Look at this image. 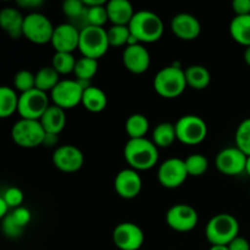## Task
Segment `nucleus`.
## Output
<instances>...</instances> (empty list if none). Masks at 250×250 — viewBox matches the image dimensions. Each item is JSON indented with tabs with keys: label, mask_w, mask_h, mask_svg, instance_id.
Listing matches in <instances>:
<instances>
[{
	"label": "nucleus",
	"mask_w": 250,
	"mask_h": 250,
	"mask_svg": "<svg viewBox=\"0 0 250 250\" xmlns=\"http://www.w3.org/2000/svg\"><path fill=\"white\" fill-rule=\"evenodd\" d=\"M124 155L128 165L136 171L150 170L159 160L158 146L146 138L128 139Z\"/></svg>",
	"instance_id": "f257e3e1"
},
{
	"label": "nucleus",
	"mask_w": 250,
	"mask_h": 250,
	"mask_svg": "<svg viewBox=\"0 0 250 250\" xmlns=\"http://www.w3.org/2000/svg\"><path fill=\"white\" fill-rule=\"evenodd\" d=\"M133 37L142 43L158 42L164 34V22L155 12L149 10H139L134 14L128 24Z\"/></svg>",
	"instance_id": "f03ea898"
},
{
	"label": "nucleus",
	"mask_w": 250,
	"mask_h": 250,
	"mask_svg": "<svg viewBox=\"0 0 250 250\" xmlns=\"http://www.w3.org/2000/svg\"><path fill=\"white\" fill-rule=\"evenodd\" d=\"M187 85L185 70L178 65L163 67L154 77V89L163 98L173 99L185 92Z\"/></svg>",
	"instance_id": "7ed1b4c3"
},
{
	"label": "nucleus",
	"mask_w": 250,
	"mask_h": 250,
	"mask_svg": "<svg viewBox=\"0 0 250 250\" xmlns=\"http://www.w3.org/2000/svg\"><path fill=\"white\" fill-rule=\"evenodd\" d=\"M239 224L229 214H217L210 219L205 229V236L212 246H229L238 237Z\"/></svg>",
	"instance_id": "20e7f679"
},
{
	"label": "nucleus",
	"mask_w": 250,
	"mask_h": 250,
	"mask_svg": "<svg viewBox=\"0 0 250 250\" xmlns=\"http://www.w3.org/2000/svg\"><path fill=\"white\" fill-rule=\"evenodd\" d=\"M109 46L107 31L104 29V27L89 26L81 31L78 49L85 58L98 60L106 54Z\"/></svg>",
	"instance_id": "39448f33"
},
{
	"label": "nucleus",
	"mask_w": 250,
	"mask_h": 250,
	"mask_svg": "<svg viewBox=\"0 0 250 250\" xmlns=\"http://www.w3.org/2000/svg\"><path fill=\"white\" fill-rule=\"evenodd\" d=\"M46 132L39 120L20 119L12 126L11 137L22 148H36L44 143Z\"/></svg>",
	"instance_id": "423d86ee"
},
{
	"label": "nucleus",
	"mask_w": 250,
	"mask_h": 250,
	"mask_svg": "<svg viewBox=\"0 0 250 250\" xmlns=\"http://www.w3.org/2000/svg\"><path fill=\"white\" fill-rule=\"evenodd\" d=\"M176 136L183 144L195 146L207 138V122L197 115H185L176 122Z\"/></svg>",
	"instance_id": "0eeeda50"
},
{
	"label": "nucleus",
	"mask_w": 250,
	"mask_h": 250,
	"mask_svg": "<svg viewBox=\"0 0 250 250\" xmlns=\"http://www.w3.org/2000/svg\"><path fill=\"white\" fill-rule=\"evenodd\" d=\"M83 83L78 80H61L50 93L54 105L66 110L82 104L83 92L87 88Z\"/></svg>",
	"instance_id": "6e6552de"
},
{
	"label": "nucleus",
	"mask_w": 250,
	"mask_h": 250,
	"mask_svg": "<svg viewBox=\"0 0 250 250\" xmlns=\"http://www.w3.org/2000/svg\"><path fill=\"white\" fill-rule=\"evenodd\" d=\"M54 29L50 20L41 12L33 11L24 16L23 36L36 44H46L53 38Z\"/></svg>",
	"instance_id": "1a4fd4ad"
},
{
	"label": "nucleus",
	"mask_w": 250,
	"mask_h": 250,
	"mask_svg": "<svg viewBox=\"0 0 250 250\" xmlns=\"http://www.w3.org/2000/svg\"><path fill=\"white\" fill-rule=\"evenodd\" d=\"M49 106L50 105H49L48 94L34 88L20 95L17 112L21 119L41 120Z\"/></svg>",
	"instance_id": "9d476101"
},
{
	"label": "nucleus",
	"mask_w": 250,
	"mask_h": 250,
	"mask_svg": "<svg viewBox=\"0 0 250 250\" xmlns=\"http://www.w3.org/2000/svg\"><path fill=\"white\" fill-rule=\"evenodd\" d=\"M188 171L185 160L171 158L164 161L158 170V180L163 187L175 189L182 186L188 177Z\"/></svg>",
	"instance_id": "9b49d317"
},
{
	"label": "nucleus",
	"mask_w": 250,
	"mask_h": 250,
	"mask_svg": "<svg viewBox=\"0 0 250 250\" xmlns=\"http://www.w3.org/2000/svg\"><path fill=\"white\" fill-rule=\"evenodd\" d=\"M114 244L121 250H138L144 243V233L138 225L122 222L112 232Z\"/></svg>",
	"instance_id": "f8f14e48"
},
{
	"label": "nucleus",
	"mask_w": 250,
	"mask_h": 250,
	"mask_svg": "<svg viewBox=\"0 0 250 250\" xmlns=\"http://www.w3.org/2000/svg\"><path fill=\"white\" fill-rule=\"evenodd\" d=\"M197 210L188 204H176L166 214V222L177 232H189L198 225Z\"/></svg>",
	"instance_id": "ddd939ff"
},
{
	"label": "nucleus",
	"mask_w": 250,
	"mask_h": 250,
	"mask_svg": "<svg viewBox=\"0 0 250 250\" xmlns=\"http://www.w3.org/2000/svg\"><path fill=\"white\" fill-rule=\"evenodd\" d=\"M248 156L237 146H229L220 151L216 156V167L224 175L237 176L246 172Z\"/></svg>",
	"instance_id": "4468645a"
},
{
	"label": "nucleus",
	"mask_w": 250,
	"mask_h": 250,
	"mask_svg": "<svg viewBox=\"0 0 250 250\" xmlns=\"http://www.w3.org/2000/svg\"><path fill=\"white\" fill-rule=\"evenodd\" d=\"M53 163L55 167L62 172L72 173L81 170L84 163V156L77 146L66 144L55 149L53 154Z\"/></svg>",
	"instance_id": "2eb2a0df"
},
{
	"label": "nucleus",
	"mask_w": 250,
	"mask_h": 250,
	"mask_svg": "<svg viewBox=\"0 0 250 250\" xmlns=\"http://www.w3.org/2000/svg\"><path fill=\"white\" fill-rule=\"evenodd\" d=\"M115 190L124 199H133L142 190V178L138 171L126 168L120 171L115 177Z\"/></svg>",
	"instance_id": "dca6fc26"
},
{
	"label": "nucleus",
	"mask_w": 250,
	"mask_h": 250,
	"mask_svg": "<svg viewBox=\"0 0 250 250\" xmlns=\"http://www.w3.org/2000/svg\"><path fill=\"white\" fill-rule=\"evenodd\" d=\"M122 62L129 72L141 75L150 66V54L142 44L128 45L122 54Z\"/></svg>",
	"instance_id": "f3484780"
},
{
	"label": "nucleus",
	"mask_w": 250,
	"mask_h": 250,
	"mask_svg": "<svg viewBox=\"0 0 250 250\" xmlns=\"http://www.w3.org/2000/svg\"><path fill=\"white\" fill-rule=\"evenodd\" d=\"M80 33L72 24H59L54 29L51 44L56 53H72L80 45Z\"/></svg>",
	"instance_id": "a211bd4d"
},
{
	"label": "nucleus",
	"mask_w": 250,
	"mask_h": 250,
	"mask_svg": "<svg viewBox=\"0 0 250 250\" xmlns=\"http://www.w3.org/2000/svg\"><path fill=\"white\" fill-rule=\"evenodd\" d=\"M171 31L183 41H193L198 38L202 31V24L199 20L190 14H178L171 21Z\"/></svg>",
	"instance_id": "6ab92c4d"
},
{
	"label": "nucleus",
	"mask_w": 250,
	"mask_h": 250,
	"mask_svg": "<svg viewBox=\"0 0 250 250\" xmlns=\"http://www.w3.org/2000/svg\"><path fill=\"white\" fill-rule=\"evenodd\" d=\"M24 16L15 7H4L0 11V26L11 38L23 36Z\"/></svg>",
	"instance_id": "aec40b11"
},
{
	"label": "nucleus",
	"mask_w": 250,
	"mask_h": 250,
	"mask_svg": "<svg viewBox=\"0 0 250 250\" xmlns=\"http://www.w3.org/2000/svg\"><path fill=\"white\" fill-rule=\"evenodd\" d=\"M106 10L109 20L115 26H128L136 14L128 0H110Z\"/></svg>",
	"instance_id": "412c9836"
},
{
	"label": "nucleus",
	"mask_w": 250,
	"mask_h": 250,
	"mask_svg": "<svg viewBox=\"0 0 250 250\" xmlns=\"http://www.w3.org/2000/svg\"><path fill=\"white\" fill-rule=\"evenodd\" d=\"M39 121L46 133L59 136V133H61L66 125L65 110L56 105H50Z\"/></svg>",
	"instance_id": "4be33fe9"
},
{
	"label": "nucleus",
	"mask_w": 250,
	"mask_h": 250,
	"mask_svg": "<svg viewBox=\"0 0 250 250\" xmlns=\"http://www.w3.org/2000/svg\"><path fill=\"white\" fill-rule=\"evenodd\" d=\"M82 104L88 111L100 112L106 107L107 97L103 89L94 85H88L84 88L82 98Z\"/></svg>",
	"instance_id": "5701e85b"
},
{
	"label": "nucleus",
	"mask_w": 250,
	"mask_h": 250,
	"mask_svg": "<svg viewBox=\"0 0 250 250\" xmlns=\"http://www.w3.org/2000/svg\"><path fill=\"white\" fill-rule=\"evenodd\" d=\"M229 33L234 42L246 48L250 46V15L233 17L229 23Z\"/></svg>",
	"instance_id": "b1692460"
},
{
	"label": "nucleus",
	"mask_w": 250,
	"mask_h": 250,
	"mask_svg": "<svg viewBox=\"0 0 250 250\" xmlns=\"http://www.w3.org/2000/svg\"><path fill=\"white\" fill-rule=\"evenodd\" d=\"M185 75L188 87L197 90L205 89L210 84V81H211L209 70L202 65L189 66L185 70Z\"/></svg>",
	"instance_id": "393cba45"
},
{
	"label": "nucleus",
	"mask_w": 250,
	"mask_h": 250,
	"mask_svg": "<svg viewBox=\"0 0 250 250\" xmlns=\"http://www.w3.org/2000/svg\"><path fill=\"white\" fill-rule=\"evenodd\" d=\"M177 139L175 125L170 122L159 124L153 131V142L158 148H167Z\"/></svg>",
	"instance_id": "a878e982"
},
{
	"label": "nucleus",
	"mask_w": 250,
	"mask_h": 250,
	"mask_svg": "<svg viewBox=\"0 0 250 250\" xmlns=\"http://www.w3.org/2000/svg\"><path fill=\"white\" fill-rule=\"evenodd\" d=\"M59 72L53 67V66H46V67L41 68L36 73V88L42 90V92H50L58 85L61 80H59Z\"/></svg>",
	"instance_id": "bb28decb"
},
{
	"label": "nucleus",
	"mask_w": 250,
	"mask_h": 250,
	"mask_svg": "<svg viewBox=\"0 0 250 250\" xmlns=\"http://www.w3.org/2000/svg\"><path fill=\"white\" fill-rule=\"evenodd\" d=\"M19 102L20 97H17L16 92L12 88L6 85L0 88V117L6 119L17 111Z\"/></svg>",
	"instance_id": "cd10ccee"
},
{
	"label": "nucleus",
	"mask_w": 250,
	"mask_h": 250,
	"mask_svg": "<svg viewBox=\"0 0 250 250\" xmlns=\"http://www.w3.org/2000/svg\"><path fill=\"white\" fill-rule=\"evenodd\" d=\"M125 127L129 139L146 138V132L149 131V120L142 114H133L127 119Z\"/></svg>",
	"instance_id": "c85d7f7f"
},
{
	"label": "nucleus",
	"mask_w": 250,
	"mask_h": 250,
	"mask_svg": "<svg viewBox=\"0 0 250 250\" xmlns=\"http://www.w3.org/2000/svg\"><path fill=\"white\" fill-rule=\"evenodd\" d=\"M98 68H99L98 60L82 56V58L78 59L77 62H76V67L73 73H75L76 77L78 78V81L85 83L88 82L90 78H93L97 75Z\"/></svg>",
	"instance_id": "c756f323"
},
{
	"label": "nucleus",
	"mask_w": 250,
	"mask_h": 250,
	"mask_svg": "<svg viewBox=\"0 0 250 250\" xmlns=\"http://www.w3.org/2000/svg\"><path fill=\"white\" fill-rule=\"evenodd\" d=\"M185 163L188 175L194 176V177L204 175L209 167V161H208L207 156L203 154H192L186 159Z\"/></svg>",
	"instance_id": "7c9ffc66"
},
{
	"label": "nucleus",
	"mask_w": 250,
	"mask_h": 250,
	"mask_svg": "<svg viewBox=\"0 0 250 250\" xmlns=\"http://www.w3.org/2000/svg\"><path fill=\"white\" fill-rule=\"evenodd\" d=\"M76 60L72 53H55L53 56V67L59 72V75H67L75 71Z\"/></svg>",
	"instance_id": "2f4dec72"
},
{
	"label": "nucleus",
	"mask_w": 250,
	"mask_h": 250,
	"mask_svg": "<svg viewBox=\"0 0 250 250\" xmlns=\"http://www.w3.org/2000/svg\"><path fill=\"white\" fill-rule=\"evenodd\" d=\"M236 146L250 156V117L241 122L236 131Z\"/></svg>",
	"instance_id": "473e14b6"
},
{
	"label": "nucleus",
	"mask_w": 250,
	"mask_h": 250,
	"mask_svg": "<svg viewBox=\"0 0 250 250\" xmlns=\"http://www.w3.org/2000/svg\"><path fill=\"white\" fill-rule=\"evenodd\" d=\"M131 31L128 26H112L107 29V39L111 46H122L128 44Z\"/></svg>",
	"instance_id": "72a5a7b5"
},
{
	"label": "nucleus",
	"mask_w": 250,
	"mask_h": 250,
	"mask_svg": "<svg viewBox=\"0 0 250 250\" xmlns=\"http://www.w3.org/2000/svg\"><path fill=\"white\" fill-rule=\"evenodd\" d=\"M14 85L17 90L22 93L29 92L36 88V75L27 70H21L15 75Z\"/></svg>",
	"instance_id": "f704fd0d"
},
{
	"label": "nucleus",
	"mask_w": 250,
	"mask_h": 250,
	"mask_svg": "<svg viewBox=\"0 0 250 250\" xmlns=\"http://www.w3.org/2000/svg\"><path fill=\"white\" fill-rule=\"evenodd\" d=\"M106 4L100 5V6L88 7V17H89L90 26L103 27L105 23H106V21L109 20V16H107Z\"/></svg>",
	"instance_id": "c9c22d12"
},
{
	"label": "nucleus",
	"mask_w": 250,
	"mask_h": 250,
	"mask_svg": "<svg viewBox=\"0 0 250 250\" xmlns=\"http://www.w3.org/2000/svg\"><path fill=\"white\" fill-rule=\"evenodd\" d=\"M1 198L6 202L10 209L11 208L12 209H17V208L21 207L22 202H23V193H22V190L20 188L10 187L2 193Z\"/></svg>",
	"instance_id": "e433bc0d"
},
{
	"label": "nucleus",
	"mask_w": 250,
	"mask_h": 250,
	"mask_svg": "<svg viewBox=\"0 0 250 250\" xmlns=\"http://www.w3.org/2000/svg\"><path fill=\"white\" fill-rule=\"evenodd\" d=\"M85 9L83 0H66L62 4V11L70 20L75 19Z\"/></svg>",
	"instance_id": "4c0bfd02"
},
{
	"label": "nucleus",
	"mask_w": 250,
	"mask_h": 250,
	"mask_svg": "<svg viewBox=\"0 0 250 250\" xmlns=\"http://www.w3.org/2000/svg\"><path fill=\"white\" fill-rule=\"evenodd\" d=\"M2 231L10 238H17L20 234L22 233L23 229L19 226L16 222L14 221V219L11 217V215L7 214L6 216L2 219Z\"/></svg>",
	"instance_id": "58836bf2"
},
{
	"label": "nucleus",
	"mask_w": 250,
	"mask_h": 250,
	"mask_svg": "<svg viewBox=\"0 0 250 250\" xmlns=\"http://www.w3.org/2000/svg\"><path fill=\"white\" fill-rule=\"evenodd\" d=\"M10 215L21 229H24L31 222V211L27 208L20 207L17 209H14V211L10 212Z\"/></svg>",
	"instance_id": "ea45409f"
},
{
	"label": "nucleus",
	"mask_w": 250,
	"mask_h": 250,
	"mask_svg": "<svg viewBox=\"0 0 250 250\" xmlns=\"http://www.w3.org/2000/svg\"><path fill=\"white\" fill-rule=\"evenodd\" d=\"M232 9L236 12V16L250 15V0H234L232 2Z\"/></svg>",
	"instance_id": "a19ab883"
},
{
	"label": "nucleus",
	"mask_w": 250,
	"mask_h": 250,
	"mask_svg": "<svg viewBox=\"0 0 250 250\" xmlns=\"http://www.w3.org/2000/svg\"><path fill=\"white\" fill-rule=\"evenodd\" d=\"M229 250H250V243L244 237H237L229 244Z\"/></svg>",
	"instance_id": "79ce46f5"
},
{
	"label": "nucleus",
	"mask_w": 250,
	"mask_h": 250,
	"mask_svg": "<svg viewBox=\"0 0 250 250\" xmlns=\"http://www.w3.org/2000/svg\"><path fill=\"white\" fill-rule=\"evenodd\" d=\"M17 5L23 9H37L43 5V0H19Z\"/></svg>",
	"instance_id": "37998d69"
},
{
	"label": "nucleus",
	"mask_w": 250,
	"mask_h": 250,
	"mask_svg": "<svg viewBox=\"0 0 250 250\" xmlns=\"http://www.w3.org/2000/svg\"><path fill=\"white\" fill-rule=\"evenodd\" d=\"M56 143H58V136H56V134L46 133L43 144H45V146H54Z\"/></svg>",
	"instance_id": "c03bdc74"
},
{
	"label": "nucleus",
	"mask_w": 250,
	"mask_h": 250,
	"mask_svg": "<svg viewBox=\"0 0 250 250\" xmlns=\"http://www.w3.org/2000/svg\"><path fill=\"white\" fill-rule=\"evenodd\" d=\"M9 209L10 208H9V205L6 204V202H5V200L0 197V217H1V219H4V217L6 216Z\"/></svg>",
	"instance_id": "a18cd8bd"
},
{
	"label": "nucleus",
	"mask_w": 250,
	"mask_h": 250,
	"mask_svg": "<svg viewBox=\"0 0 250 250\" xmlns=\"http://www.w3.org/2000/svg\"><path fill=\"white\" fill-rule=\"evenodd\" d=\"M84 5L87 7H94V6H100V5H105L106 1L105 0H83Z\"/></svg>",
	"instance_id": "49530a36"
},
{
	"label": "nucleus",
	"mask_w": 250,
	"mask_h": 250,
	"mask_svg": "<svg viewBox=\"0 0 250 250\" xmlns=\"http://www.w3.org/2000/svg\"><path fill=\"white\" fill-rule=\"evenodd\" d=\"M244 61L247 62V65L250 66V46L246 48V50H244Z\"/></svg>",
	"instance_id": "de8ad7c7"
},
{
	"label": "nucleus",
	"mask_w": 250,
	"mask_h": 250,
	"mask_svg": "<svg viewBox=\"0 0 250 250\" xmlns=\"http://www.w3.org/2000/svg\"><path fill=\"white\" fill-rule=\"evenodd\" d=\"M210 250H229V246H211Z\"/></svg>",
	"instance_id": "09e8293b"
},
{
	"label": "nucleus",
	"mask_w": 250,
	"mask_h": 250,
	"mask_svg": "<svg viewBox=\"0 0 250 250\" xmlns=\"http://www.w3.org/2000/svg\"><path fill=\"white\" fill-rule=\"evenodd\" d=\"M246 173L250 177V156L247 159V165H246Z\"/></svg>",
	"instance_id": "8fccbe9b"
},
{
	"label": "nucleus",
	"mask_w": 250,
	"mask_h": 250,
	"mask_svg": "<svg viewBox=\"0 0 250 250\" xmlns=\"http://www.w3.org/2000/svg\"><path fill=\"white\" fill-rule=\"evenodd\" d=\"M249 197H250V190H249Z\"/></svg>",
	"instance_id": "3c124183"
}]
</instances>
